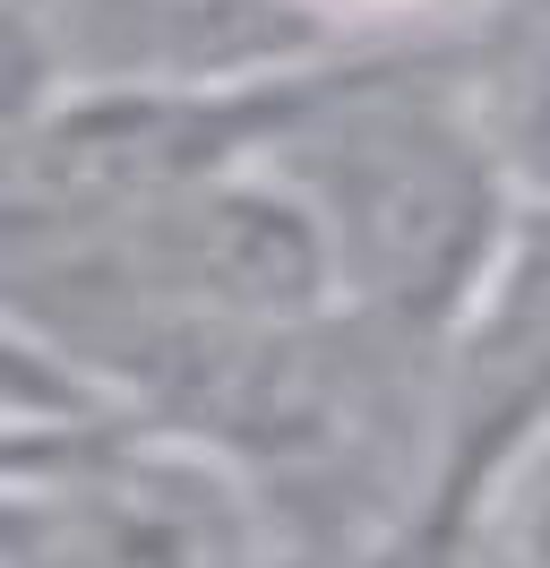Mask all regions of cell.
I'll list each match as a JSON object with an SVG mask.
<instances>
[{"label":"cell","mask_w":550,"mask_h":568,"mask_svg":"<svg viewBox=\"0 0 550 568\" xmlns=\"http://www.w3.org/2000/svg\"><path fill=\"white\" fill-rule=\"evenodd\" d=\"M267 164L302 190L336 267V302L421 345L456 327L524 207L465 95V70L387 43L302 78Z\"/></svg>","instance_id":"6da1fadb"},{"label":"cell","mask_w":550,"mask_h":568,"mask_svg":"<svg viewBox=\"0 0 550 568\" xmlns=\"http://www.w3.org/2000/svg\"><path fill=\"white\" fill-rule=\"evenodd\" d=\"M550 423V207H516L473 302L439 336V508L421 568H439L499 465Z\"/></svg>","instance_id":"7a4b0ae2"},{"label":"cell","mask_w":550,"mask_h":568,"mask_svg":"<svg viewBox=\"0 0 550 568\" xmlns=\"http://www.w3.org/2000/svg\"><path fill=\"white\" fill-rule=\"evenodd\" d=\"M78 87H258L353 43L318 0H27Z\"/></svg>","instance_id":"3957f363"},{"label":"cell","mask_w":550,"mask_h":568,"mask_svg":"<svg viewBox=\"0 0 550 568\" xmlns=\"http://www.w3.org/2000/svg\"><path fill=\"white\" fill-rule=\"evenodd\" d=\"M465 70V95H473L481 130L508 164L516 199L550 207V9H533L524 27H508L499 43H481Z\"/></svg>","instance_id":"277c9868"},{"label":"cell","mask_w":550,"mask_h":568,"mask_svg":"<svg viewBox=\"0 0 550 568\" xmlns=\"http://www.w3.org/2000/svg\"><path fill=\"white\" fill-rule=\"evenodd\" d=\"M439 568H550V423L499 465V483L473 499Z\"/></svg>","instance_id":"5b68a950"},{"label":"cell","mask_w":550,"mask_h":568,"mask_svg":"<svg viewBox=\"0 0 550 568\" xmlns=\"http://www.w3.org/2000/svg\"><path fill=\"white\" fill-rule=\"evenodd\" d=\"M95 414H121L112 396L78 371V362L0 302V430H43V423H95Z\"/></svg>","instance_id":"8992f818"},{"label":"cell","mask_w":550,"mask_h":568,"mask_svg":"<svg viewBox=\"0 0 550 568\" xmlns=\"http://www.w3.org/2000/svg\"><path fill=\"white\" fill-rule=\"evenodd\" d=\"M69 87L78 78H69L61 43L43 36V18H34L27 0H0V164L61 112Z\"/></svg>","instance_id":"52a82bcc"},{"label":"cell","mask_w":550,"mask_h":568,"mask_svg":"<svg viewBox=\"0 0 550 568\" xmlns=\"http://www.w3.org/2000/svg\"><path fill=\"white\" fill-rule=\"evenodd\" d=\"M318 9H327V18H336L353 43H370L387 18H412V9H430V0H318ZM370 52H378V43H370Z\"/></svg>","instance_id":"ba28073f"}]
</instances>
